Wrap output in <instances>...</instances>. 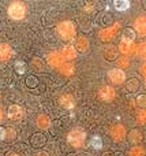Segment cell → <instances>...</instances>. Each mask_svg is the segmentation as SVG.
I'll return each instance as SVG.
<instances>
[{
    "instance_id": "obj_21",
    "label": "cell",
    "mask_w": 146,
    "mask_h": 156,
    "mask_svg": "<svg viewBox=\"0 0 146 156\" xmlns=\"http://www.w3.org/2000/svg\"><path fill=\"white\" fill-rule=\"evenodd\" d=\"M137 37V33L134 29H131V27H126L124 30H123V40H127V41H133L135 40Z\"/></svg>"
},
{
    "instance_id": "obj_31",
    "label": "cell",
    "mask_w": 146,
    "mask_h": 156,
    "mask_svg": "<svg viewBox=\"0 0 146 156\" xmlns=\"http://www.w3.org/2000/svg\"><path fill=\"white\" fill-rule=\"evenodd\" d=\"M137 104L142 108H146V94H139L137 97Z\"/></svg>"
},
{
    "instance_id": "obj_2",
    "label": "cell",
    "mask_w": 146,
    "mask_h": 156,
    "mask_svg": "<svg viewBox=\"0 0 146 156\" xmlns=\"http://www.w3.org/2000/svg\"><path fill=\"white\" fill-rule=\"evenodd\" d=\"M85 140H86V133H85V130L81 129V127H76V129L71 130V132L68 133V136H67L68 144L73 145V147H75V148L83 145Z\"/></svg>"
},
{
    "instance_id": "obj_29",
    "label": "cell",
    "mask_w": 146,
    "mask_h": 156,
    "mask_svg": "<svg viewBox=\"0 0 146 156\" xmlns=\"http://www.w3.org/2000/svg\"><path fill=\"white\" fill-rule=\"evenodd\" d=\"M130 62H128V58H119L117 59V69H127Z\"/></svg>"
},
{
    "instance_id": "obj_30",
    "label": "cell",
    "mask_w": 146,
    "mask_h": 156,
    "mask_svg": "<svg viewBox=\"0 0 146 156\" xmlns=\"http://www.w3.org/2000/svg\"><path fill=\"white\" fill-rule=\"evenodd\" d=\"M90 144H92V147L94 149H100L101 147H103V140H101V138L97 136V137H93L92 138V143H90Z\"/></svg>"
},
{
    "instance_id": "obj_22",
    "label": "cell",
    "mask_w": 146,
    "mask_h": 156,
    "mask_svg": "<svg viewBox=\"0 0 146 156\" xmlns=\"http://www.w3.org/2000/svg\"><path fill=\"white\" fill-rule=\"evenodd\" d=\"M60 73L66 77L73 76L74 74V66L70 65V63H63V65L60 66Z\"/></svg>"
},
{
    "instance_id": "obj_12",
    "label": "cell",
    "mask_w": 146,
    "mask_h": 156,
    "mask_svg": "<svg viewBox=\"0 0 146 156\" xmlns=\"http://www.w3.org/2000/svg\"><path fill=\"white\" fill-rule=\"evenodd\" d=\"M46 143V137L41 133H36L33 134V137L30 138V145L34 147V148H40V147H44Z\"/></svg>"
},
{
    "instance_id": "obj_33",
    "label": "cell",
    "mask_w": 146,
    "mask_h": 156,
    "mask_svg": "<svg viewBox=\"0 0 146 156\" xmlns=\"http://www.w3.org/2000/svg\"><path fill=\"white\" fill-rule=\"evenodd\" d=\"M26 83L30 88H34V86H37V80H36V77H29L26 80Z\"/></svg>"
},
{
    "instance_id": "obj_37",
    "label": "cell",
    "mask_w": 146,
    "mask_h": 156,
    "mask_svg": "<svg viewBox=\"0 0 146 156\" xmlns=\"http://www.w3.org/2000/svg\"><path fill=\"white\" fill-rule=\"evenodd\" d=\"M2 119H3V111H2V108H0V122H2Z\"/></svg>"
},
{
    "instance_id": "obj_19",
    "label": "cell",
    "mask_w": 146,
    "mask_h": 156,
    "mask_svg": "<svg viewBox=\"0 0 146 156\" xmlns=\"http://www.w3.org/2000/svg\"><path fill=\"white\" fill-rule=\"evenodd\" d=\"M139 86H141V82H139L138 78H131V80H128L127 85H126V89H127L128 92H131V93H134V92L139 90Z\"/></svg>"
},
{
    "instance_id": "obj_20",
    "label": "cell",
    "mask_w": 146,
    "mask_h": 156,
    "mask_svg": "<svg viewBox=\"0 0 146 156\" xmlns=\"http://www.w3.org/2000/svg\"><path fill=\"white\" fill-rule=\"evenodd\" d=\"M49 125H51V119L48 118L46 115H44V114H41V115H38L37 118V126L40 127V129H48Z\"/></svg>"
},
{
    "instance_id": "obj_28",
    "label": "cell",
    "mask_w": 146,
    "mask_h": 156,
    "mask_svg": "<svg viewBox=\"0 0 146 156\" xmlns=\"http://www.w3.org/2000/svg\"><path fill=\"white\" fill-rule=\"evenodd\" d=\"M137 122H138V125L146 123V111L145 110H141L138 114H137Z\"/></svg>"
},
{
    "instance_id": "obj_3",
    "label": "cell",
    "mask_w": 146,
    "mask_h": 156,
    "mask_svg": "<svg viewBox=\"0 0 146 156\" xmlns=\"http://www.w3.org/2000/svg\"><path fill=\"white\" fill-rule=\"evenodd\" d=\"M25 14H26V8H25L23 3H21V2H14V3H11V5L8 7V15L12 19L25 18Z\"/></svg>"
},
{
    "instance_id": "obj_8",
    "label": "cell",
    "mask_w": 146,
    "mask_h": 156,
    "mask_svg": "<svg viewBox=\"0 0 146 156\" xmlns=\"http://www.w3.org/2000/svg\"><path fill=\"white\" fill-rule=\"evenodd\" d=\"M115 96H116V93H115V89L112 86H103L98 90V97L103 101H112L115 99Z\"/></svg>"
},
{
    "instance_id": "obj_38",
    "label": "cell",
    "mask_w": 146,
    "mask_h": 156,
    "mask_svg": "<svg viewBox=\"0 0 146 156\" xmlns=\"http://www.w3.org/2000/svg\"><path fill=\"white\" fill-rule=\"evenodd\" d=\"M12 156H19V155H12Z\"/></svg>"
},
{
    "instance_id": "obj_16",
    "label": "cell",
    "mask_w": 146,
    "mask_h": 156,
    "mask_svg": "<svg viewBox=\"0 0 146 156\" xmlns=\"http://www.w3.org/2000/svg\"><path fill=\"white\" fill-rule=\"evenodd\" d=\"M60 104H62L63 108L71 110V108L75 105V101H74V97L71 96V94H64V96L60 97Z\"/></svg>"
},
{
    "instance_id": "obj_17",
    "label": "cell",
    "mask_w": 146,
    "mask_h": 156,
    "mask_svg": "<svg viewBox=\"0 0 146 156\" xmlns=\"http://www.w3.org/2000/svg\"><path fill=\"white\" fill-rule=\"evenodd\" d=\"M89 48V40L86 37H79L75 41V49L79 52H86Z\"/></svg>"
},
{
    "instance_id": "obj_32",
    "label": "cell",
    "mask_w": 146,
    "mask_h": 156,
    "mask_svg": "<svg viewBox=\"0 0 146 156\" xmlns=\"http://www.w3.org/2000/svg\"><path fill=\"white\" fill-rule=\"evenodd\" d=\"M32 66H33V67L36 69V70H41L44 65H42V62H41L40 59H37V58H36V59H34V60H33V62H32Z\"/></svg>"
},
{
    "instance_id": "obj_13",
    "label": "cell",
    "mask_w": 146,
    "mask_h": 156,
    "mask_svg": "<svg viewBox=\"0 0 146 156\" xmlns=\"http://www.w3.org/2000/svg\"><path fill=\"white\" fill-rule=\"evenodd\" d=\"M48 65L51 67H60L63 65V58L60 56L59 52H52L48 55Z\"/></svg>"
},
{
    "instance_id": "obj_36",
    "label": "cell",
    "mask_w": 146,
    "mask_h": 156,
    "mask_svg": "<svg viewBox=\"0 0 146 156\" xmlns=\"http://www.w3.org/2000/svg\"><path fill=\"white\" fill-rule=\"evenodd\" d=\"M103 156H114V154H112V152H105Z\"/></svg>"
},
{
    "instance_id": "obj_7",
    "label": "cell",
    "mask_w": 146,
    "mask_h": 156,
    "mask_svg": "<svg viewBox=\"0 0 146 156\" xmlns=\"http://www.w3.org/2000/svg\"><path fill=\"white\" fill-rule=\"evenodd\" d=\"M119 49L123 55L126 56H130V55H134L137 52V45L133 43V41H127V40H122L119 44Z\"/></svg>"
},
{
    "instance_id": "obj_14",
    "label": "cell",
    "mask_w": 146,
    "mask_h": 156,
    "mask_svg": "<svg viewBox=\"0 0 146 156\" xmlns=\"http://www.w3.org/2000/svg\"><path fill=\"white\" fill-rule=\"evenodd\" d=\"M12 56V49L8 44H0V60L2 62H7Z\"/></svg>"
},
{
    "instance_id": "obj_9",
    "label": "cell",
    "mask_w": 146,
    "mask_h": 156,
    "mask_svg": "<svg viewBox=\"0 0 146 156\" xmlns=\"http://www.w3.org/2000/svg\"><path fill=\"white\" fill-rule=\"evenodd\" d=\"M8 118L11 121H21L23 118V108L19 107V105H11L8 108Z\"/></svg>"
},
{
    "instance_id": "obj_1",
    "label": "cell",
    "mask_w": 146,
    "mask_h": 156,
    "mask_svg": "<svg viewBox=\"0 0 146 156\" xmlns=\"http://www.w3.org/2000/svg\"><path fill=\"white\" fill-rule=\"evenodd\" d=\"M57 33L63 40H73L75 37V25L70 21H64L57 25Z\"/></svg>"
},
{
    "instance_id": "obj_18",
    "label": "cell",
    "mask_w": 146,
    "mask_h": 156,
    "mask_svg": "<svg viewBox=\"0 0 146 156\" xmlns=\"http://www.w3.org/2000/svg\"><path fill=\"white\" fill-rule=\"evenodd\" d=\"M128 138H130V141L133 144H139L142 140H144V136H142V133L139 132L138 129H133L130 133H128Z\"/></svg>"
},
{
    "instance_id": "obj_11",
    "label": "cell",
    "mask_w": 146,
    "mask_h": 156,
    "mask_svg": "<svg viewBox=\"0 0 146 156\" xmlns=\"http://www.w3.org/2000/svg\"><path fill=\"white\" fill-rule=\"evenodd\" d=\"M104 58H105L108 62H114V60H116V58H117V49H116V47L115 45H107L105 48H104Z\"/></svg>"
},
{
    "instance_id": "obj_26",
    "label": "cell",
    "mask_w": 146,
    "mask_h": 156,
    "mask_svg": "<svg viewBox=\"0 0 146 156\" xmlns=\"http://www.w3.org/2000/svg\"><path fill=\"white\" fill-rule=\"evenodd\" d=\"M15 70L18 74H25L26 73V63L22 62V60H19V62L15 63Z\"/></svg>"
},
{
    "instance_id": "obj_5",
    "label": "cell",
    "mask_w": 146,
    "mask_h": 156,
    "mask_svg": "<svg viewBox=\"0 0 146 156\" xmlns=\"http://www.w3.org/2000/svg\"><path fill=\"white\" fill-rule=\"evenodd\" d=\"M109 134H111V137L114 138V141H122L126 138V134H127V132H126V127L123 126V125H114V126L111 127V130H109Z\"/></svg>"
},
{
    "instance_id": "obj_34",
    "label": "cell",
    "mask_w": 146,
    "mask_h": 156,
    "mask_svg": "<svg viewBox=\"0 0 146 156\" xmlns=\"http://www.w3.org/2000/svg\"><path fill=\"white\" fill-rule=\"evenodd\" d=\"M2 140H5V129L0 127V141Z\"/></svg>"
},
{
    "instance_id": "obj_6",
    "label": "cell",
    "mask_w": 146,
    "mask_h": 156,
    "mask_svg": "<svg viewBox=\"0 0 146 156\" xmlns=\"http://www.w3.org/2000/svg\"><path fill=\"white\" fill-rule=\"evenodd\" d=\"M108 77L109 80H111L112 83H115V85H120V83L124 82L126 80V73L122 70V69H114V70H111L108 73Z\"/></svg>"
},
{
    "instance_id": "obj_10",
    "label": "cell",
    "mask_w": 146,
    "mask_h": 156,
    "mask_svg": "<svg viewBox=\"0 0 146 156\" xmlns=\"http://www.w3.org/2000/svg\"><path fill=\"white\" fill-rule=\"evenodd\" d=\"M134 30L139 36H146V16H139L134 22Z\"/></svg>"
},
{
    "instance_id": "obj_25",
    "label": "cell",
    "mask_w": 146,
    "mask_h": 156,
    "mask_svg": "<svg viewBox=\"0 0 146 156\" xmlns=\"http://www.w3.org/2000/svg\"><path fill=\"white\" fill-rule=\"evenodd\" d=\"M130 156H146V152L142 147H134L130 151Z\"/></svg>"
},
{
    "instance_id": "obj_24",
    "label": "cell",
    "mask_w": 146,
    "mask_h": 156,
    "mask_svg": "<svg viewBox=\"0 0 146 156\" xmlns=\"http://www.w3.org/2000/svg\"><path fill=\"white\" fill-rule=\"evenodd\" d=\"M137 55L142 59H146V43H141L137 45Z\"/></svg>"
},
{
    "instance_id": "obj_27",
    "label": "cell",
    "mask_w": 146,
    "mask_h": 156,
    "mask_svg": "<svg viewBox=\"0 0 146 156\" xmlns=\"http://www.w3.org/2000/svg\"><path fill=\"white\" fill-rule=\"evenodd\" d=\"M5 138H7L8 141H14L16 138V132L12 129V127L5 129Z\"/></svg>"
},
{
    "instance_id": "obj_35",
    "label": "cell",
    "mask_w": 146,
    "mask_h": 156,
    "mask_svg": "<svg viewBox=\"0 0 146 156\" xmlns=\"http://www.w3.org/2000/svg\"><path fill=\"white\" fill-rule=\"evenodd\" d=\"M142 74H144V76L146 77V63H145L144 66H142Z\"/></svg>"
},
{
    "instance_id": "obj_15",
    "label": "cell",
    "mask_w": 146,
    "mask_h": 156,
    "mask_svg": "<svg viewBox=\"0 0 146 156\" xmlns=\"http://www.w3.org/2000/svg\"><path fill=\"white\" fill-rule=\"evenodd\" d=\"M59 54H60V56H62L63 59L73 60V59H75V58H76V49L73 48V47H64V48H63Z\"/></svg>"
},
{
    "instance_id": "obj_23",
    "label": "cell",
    "mask_w": 146,
    "mask_h": 156,
    "mask_svg": "<svg viewBox=\"0 0 146 156\" xmlns=\"http://www.w3.org/2000/svg\"><path fill=\"white\" fill-rule=\"evenodd\" d=\"M115 3V8L117 11H126L130 8V2L128 0H116Z\"/></svg>"
},
{
    "instance_id": "obj_4",
    "label": "cell",
    "mask_w": 146,
    "mask_h": 156,
    "mask_svg": "<svg viewBox=\"0 0 146 156\" xmlns=\"http://www.w3.org/2000/svg\"><path fill=\"white\" fill-rule=\"evenodd\" d=\"M120 30V23L117 22V23H114L112 26H108L105 27V29L100 30V33H98V36H100V38L103 41H111L112 38L116 36V33Z\"/></svg>"
}]
</instances>
